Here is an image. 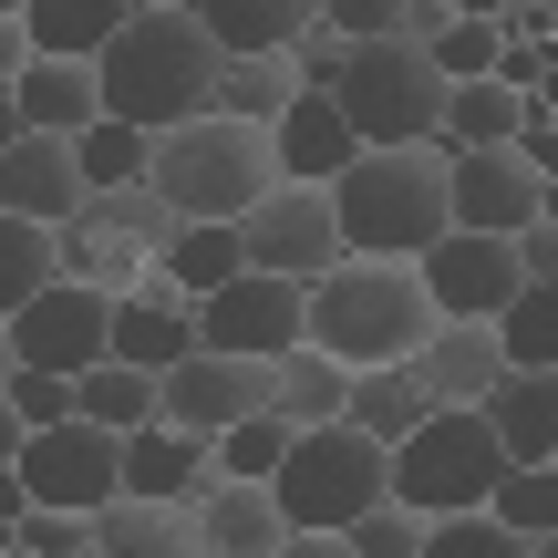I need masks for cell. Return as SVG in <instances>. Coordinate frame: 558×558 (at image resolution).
<instances>
[{"label":"cell","instance_id":"obj_28","mask_svg":"<svg viewBox=\"0 0 558 558\" xmlns=\"http://www.w3.org/2000/svg\"><path fill=\"white\" fill-rule=\"evenodd\" d=\"M83 548H94V558H197V527H186V507H135V497H114L94 527H83Z\"/></svg>","mask_w":558,"mask_h":558},{"label":"cell","instance_id":"obj_6","mask_svg":"<svg viewBox=\"0 0 558 558\" xmlns=\"http://www.w3.org/2000/svg\"><path fill=\"white\" fill-rule=\"evenodd\" d=\"M269 507L290 538H341L352 518L383 507V445H362L352 424H320V435H290V465L269 476Z\"/></svg>","mask_w":558,"mask_h":558},{"label":"cell","instance_id":"obj_48","mask_svg":"<svg viewBox=\"0 0 558 558\" xmlns=\"http://www.w3.org/2000/svg\"><path fill=\"white\" fill-rule=\"evenodd\" d=\"M0 383H11V331H0Z\"/></svg>","mask_w":558,"mask_h":558},{"label":"cell","instance_id":"obj_21","mask_svg":"<svg viewBox=\"0 0 558 558\" xmlns=\"http://www.w3.org/2000/svg\"><path fill=\"white\" fill-rule=\"evenodd\" d=\"M186 527H197V558H269L279 538H290V527H279V507H269V486H228V476L197 486Z\"/></svg>","mask_w":558,"mask_h":558},{"label":"cell","instance_id":"obj_4","mask_svg":"<svg viewBox=\"0 0 558 558\" xmlns=\"http://www.w3.org/2000/svg\"><path fill=\"white\" fill-rule=\"evenodd\" d=\"M145 186L177 207V228H239L279 186V156H269V135H248V124L197 114V124H177V135H156Z\"/></svg>","mask_w":558,"mask_h":558},{"label":"cell","instance_id":"obj_46","mask_svg":"<svg viewBox=\"0 0 558 558\" xmlns=\"http://www.w3.org/2000/svg\"><path fill=\"white\" fill-rule=\"evenodd\" d=\"M11 456H21V424H11V403H0V476H11Z\"/></svg>","mask_w":558,"mask_h":558},{"label":"cell","instance_id":"obj_43","mask_svg":"<svg viewBox=\"0 0 558 558\" xmlns=\"http://www.w3.org/2000/svg\"><path fill=\"white\" fill-rule=\"evenodd\" d=\"M21 62H32V41H21V0H0V94L21 83Z\"/></svg>","mask_w":558,"mask_h":558},{"label":"cell","instance_id":"obj_40","mask_svg":"<svg viewBox=\"0 0 558 558\" xmlns=\"http://www.w3.org/2000/svg\"><path fill=\"white\" fill-rule=\"evenodd\" d=\"M424 558H527V538H507L497 518H435L424 527Z\"/></svg>","mask_w":558,"mask_h":558},{"label":"cell","instance_id":"obj_32","mask_svg":"<svg viewBox=\"0 0 558 558\" xmlns=\"http://www.w3.org/2000/svg\"><path fill=\"white\" fill-rule=\"evenodd\" d=\"M424 62L445 73V94H456V83H486L507 62V11H456L435 41H424Z\"/></svg>","mask_w":558,"mask_h":558},{"label":"cell","instance_id":"obj_18","mask_svg":"<svg viewBox=\"0 0 558 558\" xmlns=\"http://www.w3.org/2000/svg\"><path fill=\"white\" fill-rule=\"evenodd\" d=\"M0 218H21V228H73L83 218V166H73V145L21 135L11 156H0Z\"/></svg>","mask_w":558,"mask_h":558},{"label":"cell","instance_id":"obj_1","mask_svg":"<svg viewBox=\"0 0 558 558\" xmlns=\"http://www.w3.org/2000/svg\"><path fill=\"white\" fill-rule=\"evenodd\" d=\"M207 83H218V52H207V32H197L186 0H135V21L114 32V52L94 62L104 124H135V135L197 124L207 114Z\"/></svg>","mask_w":558,"mask_h":558},{"label":"cell","instance_id":"obj_17","mask_svg":"<svg viewBox=\"0 0 558 558\" xmlns=\"http://www.w3.org/2000/svg\"><path fill=\"white\" fill-rule=\"evenodd\" d=\"M445 197H456V228H465V239H518V228L538 218L548 186L527 177L518 156H456V166H445Z\"/></svg>","mask_w":558,"mask_h":558},{"label":"cell","instance_id":"obj_31","mask_svg":"<svg viewBox=\"0 0 558 558\" xmlns=\"http://www.w3.org/2000/svg\"><path fill=\"white\" fill-rule=\"evenodd\" d=\"M239 269H248V259H239V228H186V239H177V248L156 259V279H166V290L186 300V311H197V300H218L228 279H239Z\"/></svg>","mask_w":558,"mask_h":558},{"label":"cell","instance_id":"obj_49","mask_svg":"<svg viewBox=\"0 0 558 558\" xmlns=\"http://www.w3.org/2000/svg\"><path fill=\"white\" fill-rule=\"evenodd\" d=\"M527 558H558V538H538V548H527Z\"/></svg>","mask_w":558,"mask_h":558},{"label":"cell","instance_id":"obj_50","mask_svg":"<svg viewBox=\"0 0 558 558\" xmlns=\"http://www.w3.org/2000/svg\"><path fill=\"white\" fill-rule=\"evenodd\" d=\"M73 558H94V548H73Z\"/></svg>","mask_w":558,"mask_h":558},{"label":"cell","instance_id":"obj_8","mask_svg":"<svg viewBox=\"0 0 558 558\" xmlns=\"http://www.w3.org/2000/svg\"><path fill=\"white\" fill-rule=\"evenodd\" d=\"M11 476H21V497H32V507H52V518H83V527H94L104 507L124 497V445L94 435V424L73 414V424H52V435H21Z\"/></svg>","mask_w":558,"mask_h":558},{"label":"cell","instance_id":"obj_34","mask_svg":"<svg viewBox=\"0 0 558 558\" xmlns=\"http://www.w3.org/2000/svg\"><path fill=\"white\" fill-rule=\"evenodd\" d=\"M497 352L507 373H558V290H518L497 311Z\"/></svg>","mask_w":558,"mask_h":558},{"label":"cell","instance_id":"obj_26","mask_svg":"<svg viewBox=\"0 0 558 558\" xmlns=\"http://www.w3.org/2000/svg\"><path fill=\"white\" fill-rule=\"evenodd\" d=\"M341 403H352V373H341L331 352H279L269 362V414L290 424V435H320V424H341Z\"/></svg>","mask_w":558,"mask_h":558},{"label":"cell","instance_id":"obj_20","mask_svg":"<svg viewBox=\"0 0 558 558\" xmlns=\"http://www.w3.org/2000/svg\"><path fill=\"white\" fill-rule=\"evenodd\" d=\"M11 114H21V135H52V145L94 135V124H104L94 62H21V83H11Z\"/></svg>","mask_w":558,"mask_h":558},{"label":"cell","instance_id":"obj_35","mask_svg":"<svg viewBox=\"0 0 558 558\" xmlns=\"http://www.w3.org/2000/svg\"><path fill=\"white\" fill-rule=\"evenodd\" d=\"M52 290V228H21V218H0V331H11L32 300Z\"/></svg>","mask_w":558,"mask_h":558},{"label":"cell","instance_id":"obj_22","mask_svg":"<svg viewBox=\"0 0 558 558\" xmlns=\"http://www.w3.org/2000/svg\"><path fill=\"white\" fill-rule=\"evenodd\" d=\"M476 414H486L507 465H558V373H507Z\"/></svg>","mask_w":558,"mask_h":558},{"label":"cell","instance_id":"obj_25","mask_svg":"<svg viewBox=\"0 0 558 558\" xmlns=\"http://www.w3.org/2000/svg\"><path fill=\"white\" fill-rule=\"evenodd\" d=\"M518 114H527V94H507L497 73L456 83V94H445V124H435V156L445 166L456 156H507V145H518Z\"/></svg>","mask_w":558,"mask_h":558},{"label":"cell","instance_id":"obj_27","mask_svg":"<svg viewBox=\"0 0 558 558\" xmlns=\"http://www.w3.org/2000/svg\"><path fill=\"white\" fill-rule=\"evenodd\" d=\"M424 414H435V403H424L414 362H383V373H352V403H341V424H352L362 445H383V456H393V445L414 435Z\"/></svg>","mask_w":558,"mask_h":558},{"label":"cell","instance_id":"obj_7","mask_svg":"<svg viewBox=\"0 0 558 558\" xmlns=\"http://www.w3.org/2000/svg\"><path fill=\"white\" fill-rule=\"evenodd\" d=\"M341 124H352L362 156H403V145H435L445 124V73L414 52V41H383V52H352L341 73Z\"/></svg>","mask_w":558,"mask_h":558},{"label":"cell","instance_id":"obj_39","mask_svg":"<svg viewBox=\"0 0 558 558\" xmlns=\"http://www.w3.org/2000/svg\"><path fill=\"white\" fill-rule=\"evenodd\" d=\"M341 548H352V558H424V518H403V507L383 497L373 518H352V527H341Z\"/></svg>","mask_w":558,"mask_h":558},{"label":"cell","instance_id":"obj_45","mask_svg":"<svg viewBox=\"0 0 558 558\" xmlns=\"http://www.w3.org/2000/svg\"><path fill=\"white\" fill-rule=\"evenodd\" d=\"M21 518H32V497H21V476H0V538H11Z\"/></svg>","mask_w":558,"mask_h":558},{"label":"cell","instance_id":"obj_15","mask_svg":"<svg viewBox=\"0 0 558 558\" xmlns=\"http://www.w3.org/2000/svg\"><path fill=\"white\" fill-rule=\"evenodd\" d=\"M186 352H197V311H186L166 279H135V290L114 300V352H104V362H124V373L166 383Z\"/></svg>","mask_w":558,"mask_h":558},{"label":"cell","instance_id":"obj_14","mask_svg":"<svg viewBox=\"0 0 558 558\" xmlns=\"http://www.w3.org/2000/svg\"><path fill=\"white\" fill-rule=\"evenodd\" d=\"M414 383H424V403H435V414H476V403L507 383V352H497V331H486V320H435V331H424V352H414Z\"/></svg>","mask_w":558,"mask_h":558},{"label":"cell","instance_id":"obj_33","mask_svg":"<svg viewBox=\"0 0 558 558\" xmlns=\"http://www.w3.org/2000/svg\"><path fill=\"white\" fill-rule=\"evenodd\" d=\"M73 166H83V197H124V186H145V166H156V135L94 124V135H73Z\"/></svg>","mask_w":558,"mask_h":558},{"label":"cell","instance_id":"obj_9","mask_svg":"<svg viewBox=\"0 0 558 558\" xmlns=\"http://www.w3.org/2000/svg\"><path fill=\"white\" fill-rule=\"evenodd\" d=\"M239 259L259 269V279H290V290L331 279V269H341V228H331V197H320V186H269V197L239 218Z\"/></svg>","mask_w":558,"mask_h":558},{"label":"cell","instance_id":"obj_42","mask_svg":"<svg viewBox=\"0 0 558 558\" xmlns=\"http://www.w3.org/2000/svg\"><path fill=\"white\" fill-rule=\"evenodd\" d=\"M507 248H518V279H527V290H558V218H527Z\"/></svg>","mask_w":558,"mask_h":558},{"label":"cell","instance_id":"obj_19","mask_svg":"<svg viewBox=\"0 0 558 558\" xmlns=\"http://www.w3.org/2000/svg\"><path fill=\"white\" fill-rule=\"evenodd\" d=\"M269 156H279V186H320V197H331L362 145H352V124H341L331 94H290V114L269 124Z\"/></svg>","mask_w":558,"mask_h":558},{"label":"cell","instance_id":"obj_3","mask_svg":"<svg viewBox=\"0 0 558 558\" xmlns=\"http://www.w3.org/2000/svg\"><path fill=\"white\" fill-rule=\"evenodd\" d=\"M331 228H341V259H393V269H414L424 248L456 228L445 156H435V145L352 156V166H341V186H331Z\"/></svg>","mask_w":558,"mask_h":558},{"label":"cell","instance_id":"obj_5","mask_svg":"<svg viewBox=\"0 0 558 558\" xmlns=\"http://www.w3.org/2000/svg\"><path fill=\"white\" fill-rule=\"evenodd\" d=\"M507 486V456L497 435H486V414H424L414 435L383 456V497L403 507V518H486V497Z\"/></svg>","mask_w":558,"mask_h":558},{"label":"cell","instance_id":"obj_2","mask_svg":"<svg viewBox=\"0 0 558 558\" xmlns=\"http://www.w3.org/2000/svg\"><path fill=\"white\" fill-rule=\"evenodd\" d=\"M435 311H424V279L393 259H341L331 279L300 290V341L331 352L341 373H383V362H414Z\"/></svg>","mask_w":558,"mask_h":558},{"label":"cell","instance_id":"obj_38","mask_svg":"<svg viewBox=\"0 0 558 558\" xmlns=\"http://www.w3.org/2000/svg\"><path fill=\"white\" fill-rule=\"evenodd\" d=\"M0 403H11V424H21V435H52V424H73V383H62V373H21V362H11Z\"/></svg>","mask_w":558,"mask_h":558},{"label":"cell","instance_id":"obj_10","mask_svg":"<svg viewBox=\"0 0 558 558\" xmlns=\"http://www.w3.org/2000/svg\"><path fill=\"white\" fill-rule=\"evenodd\" d=\"M104 352H114V300H104V290H73V279H52V290L11 320V362H21V373L83 383Z\"/></svg>","mask_w":558,"mask_h":558},{"label":"cell","instance_id":"obj_36","mask_svg":"<svg viewBox=\"0 0 558 558\" xmlns=\"http://www.w3.org/2000/svg\"><path fill=\"white\" fill-rule=\"evenodd\" d=\"M486 518L507 527V538H558V465H507V486L486 497Z\"/></svg>","mask_w":558,"mask_h":558},{"label":"cell","instance_id":"obj_29","mask_svg":"<svg viewBox=\"0 0 558 558\" xmlns=\"http://www.w3.org/2000/svg\"><path fill=\"white\" fill-rule=\"evenodd\" d=\"M290 62H218V83H207V114L218 124H248V135H269L279 114H290Z\"/></svg>","mask_w":558,"mask_h":558},{"label":"cell","instance_id":"obj_47","mask_svg":"<svg viewBox=\"0 0 558 558\" xmlns=\"http://www.w3.org/2000/svg\"><path fill=\"white\" fill-rule=\"evenodd\" d=\"M11 145H21V114H11V94H0V156H11Z\"/></svg>","mask_w":558,"mask_h":558},{"label":"cell","instance_id":"obj_12","mask_svg":"<svg viewBox=\"0 0 558 558\" xmlns=\"http://www.w3.org/2000/svg\"><path fill=\"white\" fill-rule=\"evenodd\" d=\"M414 279H424V311H435V320H486V331H497V311L527 290L518 248H507V239H465V228H445V239L414 259Z\"/></svg>","mask_w":558,"mask_h":558},{"label":"cell","instance_id":"obj_41","mask_svg":"<svg viewBox=\"0 0 558 558\" xmlns=\"http://www.w3.org/2000/svg\"><path fill=\"white\" fill-rule=\"evenodd\" d=\"M11 548H21V558H73V548H83V518H52V507H32V518L11 527Z\"/></svg>","mask_w":558,"mask_h":558},{"label":"cell","instance_id":"obj_44","mask_svg":"<svg viewBox=\"0 0 558 558\" xmlns=\"http://www.w3.org/2000/svg\"><path fill=\"white\" fill-rule=\"evenodd\" d=\"M269 558H352V548H341V538H279Z\"/></svg>","mask_w":558,"mask_h":558},{"label":"cell","instance_id":"obj_37","mask_svg":"<svg viewBox=\"0 0 558 558\" xmlns=\"http://www.w3.org/2000/svg\"><path fill=\"white\" fill-rule=\"evenodd\" d=\"M207 465H218L228 486H269L279 465H290V424H279V414H248V424H228V435L207 445Z\"/></svg>","mask_w":558,"mask_h":558},{"label":"cell","instance_id":"obj_24","mask_svg":"<svg viewBox=\"0 0 558 558\" xmlns=\"http://www.w3.org/2000/svg\"><path fill=\"white\" fill-rule=\"evenodd\" d=\"M207 476H218V465H207L197 435H166V424L124 435V497H135V507H197Z\"/></svg>","mask_w":558,"mask_h":558},{"label":"cell","instance_id":"obj_23","mask_svg":"<svg viewBox=\"0 0 558 558\" xmlns=\"http://www.w3.org/2000/svg\"><path fill=\"white\" fill-rule=\"evenodd\" d=\"M124 0H21V41H32V62H104L124 32Z\"/></svg>","mask_w":558,"mask_h":558},{"label":"cell","instance_id":"obj_16","mask_svg":"<svg viewBox=\"0 0 558 558\" xmlns=\"http://www.w3.org/2000/svg\"><path fill=\"white\" fill-rule=\"evenodd\" d=\"M207 32V52L218 62H290L300 41H311L320 0H186Z\"/></svg>","mask_w":558,"mask_h":558},{"label":"cell","instance_id":"obj_11","mask_svg":"<svg viewBox=\"0 0 558 558\" xmlns=\"http://www.w3.org/2000/svg\"><path fill=\"white\" fill-rule=\"evenodd\" d=\"M248 414H269V362L186 352L177 373L156 383V424H166V435H197V445H218L228 424H248Z\"/></svg>","mask_w":558,"mask_h":558},{"label":"cell","instance_id":"obj_13","mask_svg":"<svg viewBox=\"0 0 558 558\" xmlns=\"http://www.w3.org/2000/svg\"><path fill=\"white\" fill-rule=\"evenodd\" d=\"M197 352H228V362H279V352H300V290H290V279L239 269L218 300H197Z\"/></svg>","mask_w":558,"mask_h":558},{"label":"cell","instance_id":"obj_30","mask_svg":"<svg viewBox=\"0 0 558 558\" xmlns=\"http://www.w3.org/2000/svg\"><path fill=\"white\" fill-rule=\"evenodd\" d=\"M73 414L83 424H94V435H145V424H156V383H145V373H124V362H94V373H83L73 383Z\"/></svg>","mask_w":558,"mask_h":558}]
</instances>
